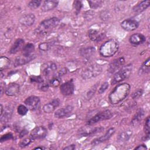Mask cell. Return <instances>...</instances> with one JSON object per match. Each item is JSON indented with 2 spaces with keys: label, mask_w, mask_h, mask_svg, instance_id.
<instances>
[{
  "label": "cell",
  "mask_w": 150,
  "mask_h": 150,
  "mask_svg": "<svg viewBox=\"0 0 150 150\" xmlns=\"http://www.w3.org/2000/svg\"><path fill=\"white\" fill-rule=\"evenodd\" d=\"M144 116V111L142 109H139L136 112V114L134 115L131 121V125L132 126H137L138 124H139L140 121L142 120Z\"/></svg>",
  "instance_id": "484cf974"
},
{
  "label": "cell",
  "mask_w": 150,
  "mask_h": 150,
  "mask_svg": "<svg viewBox=\"0 0 150 150\" xmlns=\"http://www.w3.org/2000/svg\"><path fill=\"white\" fill-rule=\"evenodd\" d=\"M146 149H147V147L145 145H139L138 146L135 148V149H139V150H144Z\"/></svg>",
  "instance_id": "7dc6e473"
},
{
  "label": "cell",
  "mask_w": 150,
  "mask_h": 150,
  "mask_svg": "<svg viewBox=\"0 0 150 150\" xmlns=\"http://www.w3.org/2000/svg\"><path fill=\"white\" fill-rule=\"evenodd\" d=\"M119 44L115 39H110L102 44L99 49L100 54L104 57H109L114 55L118 51Z\"/></svg>",
  "instance_id": "7a4b0ae2"
},
{
  "label": "cell",
  "mask_w": 150,
  "mask_h": 150,
  "mask_svg": "<svg viewBox=\"0 0 150 150\" xmlns=\"http://www.w3.org/2000/svg\"><path fill=\"white\" fill-rule=\"evenodd\" d=\"M39 103V98L35 96H29L25 101V104L26 106L30 110H36L38 107Z\"/></svg>",
  "instance_id": "2e32d148"
},
{
  "label": "cell",
  "mask_w": 150,
  "mask_h": 150,
  "mask_svg": "<svg viewBox=\"0 0 150 150\" xmlns=\"http://www.w3.org/2000/svg\"><path fill=\"white\" fill-rule=\"evenodd\" d=\"M149 117H148L146 120L144 124V129L145 134V140L148 139L149 138V134H150V125H149Z\"/></svg>",
  "instance_id": "d6a6232c"
},
{
  "label": "cell",
  "mask_w": 150,
  "mask_h": 150,
  "mask_svg": "<svg viewBox=\"0 0 150 150\" xmlns=\"http://www.w3.org/2000/svg\"><path fill=\"white\" fill-rule=\"evenodd\" d=\"M132 134V130L131 129H127L125 131H122L120 133L117 137V140L120 142H124L127 141L130 137H131Z\"/></svg>",
  "instance_id": "4316f807"
},
{
  "label": "cell",
  "mask_w": 150,
  "mask_h": 150,
  "mask_svg": "<svg viewBox=\"0 0 150 150\" xmlns=\"http://www.w3.org/2000/svg\"><path fill=\"white\" fill-rule=\"evenodd\" d=\"M59 1L54 0H49L43 2L41 9L43 12H47L54 9L58 5Z\"/></svg>",
  "instance_id": "603a6c76"
},
{
  "label": "cell",
  "mask_w": 150,
  "mask_h": 150,
  "mask_svg": "<svg viewBox=\"0 0 150 150\" xmlns=\"http://www.w3.org/2000/svg\"><path fill=\"white\" fill-rule=\"evenodd\" d=\"M115 131V129L114 128H110V129H108L107 131V132L104 134V135H102L101 137H100L99 138L93 139L91 143V145L93 146H94V145H97L100 143L106 141L114 134Z\"/></svg>",
  "instance_id": "9a60e30c"
},
{
  "label": "cell",
  "mask_w": 150,
  "mask_h": 150,
  "mask_svg": "<svg viewBox=\"0 0 150 150\" xmlns=\"http://www.w3.org/2000/svg\"><path fill=\"white\" fill-rule=\"evenodd\" d=\"M149 4L150 1L149 0L141 1L133 8L132 11L135 15L139 14L146 10L149 6Z\"/></svg>",
  "instance_id": "ffe728a7"
},
{
  "label": "cell",
  "mask_w": 150,
  "mask_h": 150,
  "mask_svg": "<svg viewBox=\"0 0 150 150\" xmlns=\"http://www.w3.org/2000/svg\"><path fill=\"white\" fill-rule=\"evenodd\" d=\"M35 21V16L32 13H26L21 16L19 19V22L24 26H30Z\"/></svg>",
  "instance_id": "5bb4252c"
},
{
  "label": "cell",
  "mask_w": 150,
  "mask_h": 150,
  "mask_svg": "<svg viewBox=\"0 0 150 150\" xmlns=\"http://www.w3.org/2000/svg\"><path fill=\"white\" fill-rule=\"evenodd\" d=\"M50 84L52 85V86H53L54 87H58L60 85V81L59 80V79L58 78L53 77V78L50 79Z\"/></svg>",
  "instance_id": "b9f144b4"
},
{
  "label": "cell",
  "mask_w": 150,
  "mask_h": 150,
  "mask_svg": "<svg viewBox=\"0 0 150 150\" xmlns=\"http://www.w3.org/2000/svg\"><path fill=\"white\" fill-rule=\"evenodd\" d=\"M10 60L6 56H1L0 59V69L2 71L3 69L8 68L10 64Z\"/></svg>",
  "instance_id": "4dcf8cb0"
},
{
  "label": "cell",
  "mask_w": 150,
  "mask_h": 150,
  "mask_svg": "<svg viewBox=\"0 0 150 150\" xmlns=\"http://www.w3.org/2000/svg\"><path fill=\"white\" fill-rule=\"evenodd\" d=\"M97 86H98V84H95L94 86H93L88 91V92L87 93V97L88 99H90L93 97V96L94 95L96 90L97 89Z\"/></svg>",
  "instance_id": "d590c367"
},
{
  "label": "cell",
  "mask_w": 150,
  "mask_h": 150,
  "mask_svg": "<svg viewBox=\"0 0 150 150\" xmlns=\"http://www.w3.org/2000/svg\"><path fill=\"white\" fill-rule=\"evenodd\" d=\"M47 134V129L43 126H38L32 129L30 136L34 139H42L45 138Z\"/></svg>",
  "instance_id": "8fae6325"
},
{
  "label": "cell",
  "mask_w": 150,
  "mask_h": 150,
  "mask_svg": "<svg viewBox=\"0 0 150 150\" xmlns=\"http://www.w3.org/2000/svg\"><path fill=\"white\" fill-rule=\"evenodd\" d=\"M104 130V128L103 127H98V128H94L90 129H86V130H83L80 132V135L84 137H88L91 135H93L94 134L100 132Z\"/></svg>",
  "instance_id": "f1b7e54d"
},
{
  "label": "cell",
  "mask_w": 150,
  "mask_h": 150,
  "mask_svg": "<svg viewBox=\"0 0 150 150\" xmlns=\"http://www.w3.org/2000/svg\"><path fill=\"white\" fill-rule=\"evenodd\" d=\"M146 40V38L144 35L141 33H134L132 35L129 39V42L134 45H139L144 43Z\"/></svg>",
  "instance_id": "d6986e66"
},
{
  "label": "cell",
  "mask_w": 150,
  "mask_h": 150,
  "mask_svg": "<svg viewBox=\"0 0 150 150\" xmlns=\"http://www.w3.org/2000/svg\"><path fill=\"white\" fill-rule=\"evenodd\" d=\"M149 61L150 59L148 57L142 64V66L140 67L139 71H138V74L139 75H143L145 74H147L149 72L150 69V66H149Z\"/></svg>",
  "instance_id": "83f0119b"
},
{
  "label": "cell",
  "mask_w": 150,
  "mask_h": 150,
  "mask_svg": "<svg viewBox=\"0 0 150 150\" xmlns=\"http://www.w3.org/2000/svg\"><path fill=\"white\" fill-rule=\"evenodd\" d=\"M18 113L21 115H25L28 111V108L23 105H19L17 108Z\"/></svg>",
  "instance_id": "8d00e7d4"
},
{
  "label": "cell",
  "mask_w": 150,
  "mask_h": 150,
  "mask_svg": "<svg viewBox=\"0 0 150 150\" xmlns=\"http://www.w3.org/2000/svg\"><path fill=\"white\" fill-rule=\"evenodd\" d=\"M19 92V85L15 83H10L5 89V94L8 96H14Z\"/></svg>",
  "instance_id": "44dd1931"
},
{
  "label": "cell",
  "mask_w": 150,
  "mask_h": 150,
  "mask_svg": "<svg viewBox=\"0 0 150 150\" xmlns=\"http://www.w3.org/2000/svg\"><path fill=\"white\" fill-rule=\"evenodd\" d=\"M88 36L90 39L93 42L101 41L104 37L103 33H101L94 29H90L88 30Z\"/></svg>",
  "instance_id": "ac0fdd59"
},
{
  "label": "cell",
  "mask_w": 150,
  "mask_h": 150,
  "mask_svg": "<svg viewBox=\"0 0 150 150\" xmlns=\"http://www.w3.org/2000/svg\"><path fill=\"white\" fill-rule=\"evenodd\" d=\"M75 148H76V146H75V145H74V144H72V145H69V146H66V147L64 148H63V149H67V150H73V149H75Z\"/></svg>",
  "instance_id": "681fc988"
},
{
  "label": "cell",
  "mask_w": 150,
  "mask_h": 150,
  "mask_svg": "<svg viewBox=\"0 0 150 150\" xmlns=\"http://www.w3.org/2000/svg\"><path fill=\"white\" fill-rule=\"evenodd\" d=\"M49 84H48L47 83H45L44 82L40 83L39 84V86H38L39 89L42 90V91H45L49 89Z\"/></svg>",
  "instance_id": "f6af8a7d"
},
{
  "label": "cell",
  "mask_w": 150,
  "mask_h": 150,
  "mask_svg": "<svg viewBox=\"0 0 150 150\" xmlns=\"http://www.w3.org/2000/svg\"><path fill=\"white\" fill-rule=\"evenodd\" d=\"M35 50L34 45L32 43H29L23 46L22 49V54H32V52Z\"/></svg>",
  "instance_id": "f546056e"
},
{
  "label": "cell",
  "mask_w": 150,
  "mask_h": 150,
  "mask_svg": "<svg viewBox=\"0 0 150 150\" xmlns=\"http://www.w3.org/2000/svg\"><path fill=\"white\" fill-rule=\"evenodd\" d=\"M103 71L101 65L95 63L89 66L84 69L81 73V77L84 80H88L99 76Z\"/></svg>",
  "instance_id": "5b68a950"
},
{
  "label": "cell",
  "mask_w": 150,
  "mask_h": 150,
  "mask_svg": "<svg viewBox=\"0 0 150 150\" xmlns=\"http://www.w3.org/2000/svg\"><path fill=\"white\" fill-rule=\"evenodd\" d=\"M35 139L30 135V137H28V138H25L23 139H22V141H20V142L19 143V146L23 148H25L28 145H29L32 142H33Z\"/></svg>",
  "instance_id": "1f68e13d"
},
{
  "label": "cell",
  "mask_w": 150,
  "mask_h": 150,
  "mask_svg": "<svg viewBox=\"0 0 150 150\" xmlns=\"http://www.w3.org/2000/svg\"><path fill=\"white\" fill-rule=\"evenodd\" d=\"M35 55L34 54H22V55L17 57L13 63V65L15 67L21 66L24 64H26L35 58Z\"/></svg>",
  "instance_id": "ba28073f"
},
{
  "label": "cell",
  "mask_w": 150,
  "mask_h": 150,
  "mask_svg": "<svg viewBox=\"0 0 150 150\" xmlns=\"http://www.w3.org/2000/svg\"><path fill=\"white\" fill-rule=\"evenodd\" d=\"M30 80L32 83H36L38 84L43 82V79L41 76H32L30 78Z\"/></svg>",
  "instance_id": "60d3db41"
},
{
  "label": "cell",
  "mask_w": 150,
  "mask_h": 150,
  "mask_svg": "<svg viewBox=\"0 0 150 150\" xmlns=\"http://www.w3.org/2000/svg\"><path fill=\"white\" fill-rule=\"evenodd\" d=\"M88 3L91 9H97L102 5L103 2L102 1H89Z\"/></svg>",
  "instance_id": "e575fe53"
},
{
  "label": "cell",
  "mask_w": 150,
  "mask_h": 150,
  "mask_svg": "<svg viewBox=\"0 0 150 150\" xmlns=\"http://www.w3.org/2000/svg\"><path fill=\"white\" fill-rule=\"evenodd\" d=\"M108 82H104V83H103L101 84V86H100V87L98 88V93L99 94H101L102 93H103L108 87Z\"/></svg>",
  "instance_id": "7bdbcfd3"
},
{
  "label": "cell",
  "mask_w": 150,
  "mask_h": 150,
  "mask_svg": "<svg viewBox=\"0 0 150 150\" xmlns=\"http://www.w3.org/2000/svg\"><path fill=\"white\" fill-rule=\"evenodd\" d=\"M96 49L93 46H87L86 47H82L79 50L80 55L85 58L88 59L91 57L95 53Z\"/></svg>",
  "instance_id": "7402d4cb"
},
{
  "label": "cell",
  "mask_w": 150,
  "mask_h": 150,
  "mask_svg": "<svg viewBox=\"0 0 150 150\" xmlns=\"http://www.w3.org/2000/svg\"><path fill=\"white\" fill-rule=\"evenodd\" d=\"M112 115H113L112 112L109 110H106L101 111V112L96 114L95 115H94L90 119H89L87 121L86 124L87 125H92L96 124L100 121L107 120L111 118L112 117Z\"/></svg>",
  "instance_id": "8992f818"
},
{
  "label": "cell",
  "mask_w": 150,
  "mask_h": 150,
  "mask_svg": "<svg viewBox=\"0 0 150 150\" xmlns=\"http://www.w3.org/2000/svg\"><path fill=\"white\" fill-rule=\"evenodd\" d=\"M12 138H13L12 134H11V133H8V134H5V135H2L0 138V141L1 142H4V141H6L8 140L11 139Z\"/></svg>",
  "instance_id": "ee69618b"
},
{
  "label": "cell",
  "mask_w": 150,
  "mask_h": 150,
  "mask_svg": "<svg viewBox=\"0 0 150 150\" xmlns=\"http://www.w3.org/2000/svg\"><path fill=\"white\" fill-rule=\"evenodd\" d=\"M143 91L142 89H138L135 91L131 95V97L132 99H138L139 98L142 94Z\"/></svg>",
  "instance_id": "ab89813d"
},
{
  "label": "cell",
  "mask_w": 150,
  "mask_h": 150,
  "mask_svg": "<svg viewBox=\"0 0 150 150\" xmlns=\"http://www.w3.org/2000/svg\"><path fill=\"white\" fill-rule=\"evenodd\" d=\"M125 63V59L124 57H119L114 59L109 64L108 71L110 73H113L119 70Z\"/></svg>",
  "instance_id": "7c38bea8"
},
{
  "label": "cell",
  "mask_w": 150,
  "mask_h": 150,
  "mask_svg": "<svg viewBox=\"0 0 150 150\" xmlns=\"http://www.w3.org/2000/svg\"><path fill=\"white\" fill-rule=\"evenodd\" d=\"M59 22V19L56 17L46 19L40 23L39 25L35 30V32L37 34L46 33L56 27Z\"/></svg>",
  "instance_id": "3957f363"
},
{
  "label": "cell",
  "mask_w": 150,
  "mask_h": 150,
  "mask_svg": "<svg viewBox=\"0 0 150 150\" xmlns=\"http://www.w3.org/2000/svg\"><path fill=\"white\" fill-rule=\"evenodd\" d=\"M23 45H24V40L22 39H18L15 40L13 45L11 46L10 50H9V53L11 54H15L20 51L22 49L23 47Z\"/></svg>",
  "instance_id": "cb8c5ba5"
},
{
  "label": "cell",
  "mask_w": 150,
  "mask_h": 150,
  "mask_svg": "<svg viewBox=\"0 0 150 150\" xmlns=\"http://www.w3.org/2000/svg\"><path fill=\"white\" fill-rule=\"evenodd\" d=\"M82 4L80 1H75L73 2V8L75 11V13L76 15H78L81 9Z\"/></svg>",
  "instance_id": "74e56055"
},
{
  "label": "cell",
  "mask_w": 150,
  "mask_h": 150,
  "mask_svg": "<svg viewBox=\"0 0 150 150\" xmlns=\"http://www.w3.org/2000/svg\"><path fill=\"white\" fill-rule=\"evenodd\" d=\"M67 73V70L66 68H63L62 70H60L59 72V76H63L64 74H66Z\"/></svg>",
  "instance_id": "c3c4849f"
},
{
  "label": "cell",
  "mask_w": 150,
  "mask_h": 150,
  "mask_svg": "<svg viewBox=\"0 0 150 150\" xmlns=\"http://www.w3.org/2000/svg\"><path fill=\"white\" fill-rule=\"evenodd\" d=\"M52 46L51 43L49 42H43L41 43L39 45V48L42 51H47L49 50Z\"/></svg>",
  "instance_id": "f35d334b"
},
{
  "label": "cell",
  "mask_w": 150,
  "mask_h": 150,
  "mask_svg": "<svg viewBox=\"0 0 150 150\" xmlns=\"http://www.w3.org/2000/svg\"><path fill=\"white\" fill-rule=\"evenodd\" d=\"M103 15V17H101V19L103 20H107L109 18V16H110V13H108V12H103V13L101 14V16Z\"/></svg>",
  "instance_id": "bcb514c9"
},
{
  "label": "cell",
  "mask_w": 150,
  "mask_h": 150,
  "mask_svg": "<svg viewBox=\"0 0 150 150\" xmlns=\"http://www.w3.org/2000/svg\"><path fill=\"white\" fill-rule=\"evenodd\" d=\"M27 133H28L27 130L23 129V130L21 132V133H20V137H24L25 135H26L27 134Z\"/></svg>",
  "instance_id": "f907efd6"
},
{
  "label": "cell",
  "mask_w": 150,
  "mask_h": 150,
  "mask_svg": "<svg viewBox=\"0 0 150 150\" xmlns=\"http://www.w3.org/2000/svg\"><path fill=\"white\" fill-rule=\"evenodd\" d=\"M0 109H1V111H0V115H1L3 114L4 111V107H3V105H2V104H1Z\"/></svg>",
  "instance_id": "816d5d0a"
},
{
  "label": "cell",
  "mask_w": 150,
  "mask_h": 150,
  "mask_svg": "<svg viewBox=\"0 0 150 150\" xmlns=\"http://www.w3.org/2000/svg\"><path fill=\"white\" fill-rule=\"evenodd\" d=\"M56 70L57 66L53 62H46L41 66L42 73L46 79L53 78Z\"/></svg>",
  "instance_id": "52a82bcc"
},
{
  "label": "cell",
  "mask_w": 150,
  "mask_h": 150,
  "mask_svg": "<svg viewBox=\"0 0 150 150\" xmlns=\"http://www.w3.org/2000/svg\"><path fill=\"white\" fill-rule=\"evenodd\" d=\"M60 100L59 98H55L48 103L45 104L43 107V110L45 113H51L53 112L56 110V108L60 105Z\"/></svg>",
  "instance_id": "e0dca14e"
},
{
  "label": "cell",
  "mask_w": 150,
  "mask_h": 150,
  "mask_svg": "<svg viewBox=\"0 0 150 150\" xmlns=\"http://www.w3.org/2000/svg\"><path fill=\"white\" fill-rule=\"evenodd\" d=\"M139 26V23L138 21L134 19H128L123 21L121 23V28L128 32H131L133 30H135L138 28Z\"/></svg>",
  "instance_id": "30bf717a"
},
{
  "label": "cell",
  "mask_w": 150,
  "mask_h": 150,
  "mask_svg": "<svg viewBox=\"0 0 150 150\" xmlns=\"http://www.w3.org/2000/svg\"><path fill=\"white\" fill-rule=\"evenodd\" d=\"M45 149V148L40 147V146H38V147H36L34 148V149Z\"/></svg>",
  "instance_id": "f5cc1de1"
},
{
  "label": "cell",
  "mask_w": 150,
  "mask_h": 150,
  "mask_svg": "<svg viewBox=\"0 0 150 150\" xmlns=\"http://www.w3.org/2000/svg\"><path fill=\"white\" fill-rule=\"evenodd\" d=\"M60 90V93L63 96H67L71 95L74 91V85L73 80H71L61 84Z\"/></svg>",
  "instance_id": "9c48e42d"
},
{
  "label": "cell",
  "mask_w": 150,
  "mask_h": 150,
  "mask_svg": "<svg viewBox=\"0 0 150 150\" xmlns=\"http://www.w3.org/2000/svg\"><path fill=\"white\" fill-rule=\"evenodd\" d=\"M130 88V85L126 83L116 86L109 94L108 98L110 103L113 104H117L122 102L129 94Z\"/></svg>",
  "instance_id": "6da1fadb"
},
{
  "label": "cell",
  "mask_w": 150,
  "mask_h": 150,
  "mask_svg": "<svg viewBox=\"0 0 150 150\" xmlns=\"http://www.w3.org/2000/svg\"><path fill=\"white\" fill-rule=\"evenodd\" d=\"M132 70V66L131 64L121 67L114 75L111 80V84H115L127 79L130 76Z\"/></svg>",
  "instance_id": "277c9868"
},
{
  "label": "cell",
  "mask_w": 150,
  "mask_h": 150,
  "mask_svg": "<svg viewBox=\"0 0 150 150\" xmlns=\"http://www.w3.org/2000/svg\"><path fill=\"white\" fill-rule=\"evenodd\" d=\"M42 1L40 0H33L30 1L28 4V6L30 9H35L38 8L41 4Z\"/></svg>",
  "instance_id": "836d02e7"
},
{
  "label": "cell",
  "mask_w": 150,
  "mask_h": 150,
  "mask_svg": "<svg viewBox=\"0 0 150 150\" xmlns=\"http://www.w3.org/2000/svg\"><path fill=\"white\" fill-rule=\"evenodd\" d=\"M13 113V108L11 106H7L4 111L3 114L0 115V120L2 122H6L11 119Z\"/></svg>",
  "instance_id": "d4e9b609"
},
{
  "label": "cell",
  "mask_w": 150,
  "mask_h": 150,
  "mask_svg": "<svg viewBox=\"0 0 150 150\" xmlns=\"http://www.w3.org/2000/svg\"><path fill=\"white\" fill-rule=\"evenodd\" d=\"M73 110V107L71 105H66L55 111L54 116L57 118H63L69 116Z\"/></svg>",
  "instance_id": "4fadbf2b"
}]
</instances>
